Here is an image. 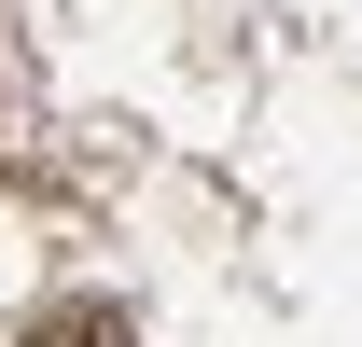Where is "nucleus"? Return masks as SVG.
<instances>
[{
  "instance_id": "f257e3e1",
  "label": "nucleus",
  "mask_w": 362,
  "mask_h": 347,
  "mask_svg": "<svg viewBox=\"0 0 362 347\" xmlns=\"http://www.w3.org/2000/svg\"><path fill=\"white\" fill-rule=\"evenodd\" d=\"M14 347H139V334H126V305H98V292H56V305H42V319H28Z\"/></svg>"
}]
</instances>
